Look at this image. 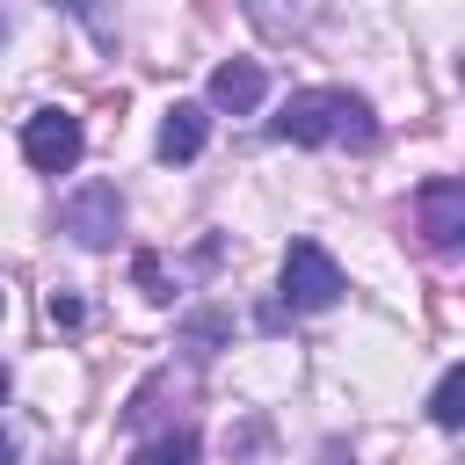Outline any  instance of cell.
<instances>
[{
  "label": "cell",
  "mask_w": 465,
  "mask_h": 465,
  "mask_svg": "<svg viewBox=\"0 0 465 465\" xmlns=\"http://www.w3.org/2000/svg\"><path fill=\"white\" fill-rule=\"evenodd\" d=\"M0 305H7V291H0Z\"/></svg>",
  "instance_id": "15"
},
{
  "label": "cell",
  "mask_w": 465,
  "mask_h": 465,
  "mask_svg": "<svg viewBox=\"0 0 465 465\" xmlns=\"http://www.w3.org/2000/svg\"><path fill=\"white\" fill-rule=\"evenodd\" d=\"M414 218H421V240H429L436 254H458V240H465V182H450V174L421 182Z\"/></svg>",
  "instance_id": "5"
},
{
  "label": "cell",
  "mask_w": 465,
  "mask_h": 465,
  "mask_svg": "<svg viewBox=\"0 0 465 465\" xmlns=\"http://www.w3.org/2000/svg\"><path fill=\"white\" fill-rule=\"evenodd\" d=\"M7 392H15V378H7V363H0V407H7Z\"/></svg>",
  "instance_id": "12"
},
{
  "label": "cell",
  "mask_w": 465,
  "mask_h": 465,
  "mask_svg": "<svg viewBox=\"0 0 465 465\" xmlns=\"http://www.w3.org/2000/svg\"><path fill=\"white\" fill-rule=\"evenodd\" d=\"M458 400H465V371L450 363V371L436 378V400H429V414H436V429H458V421H465V407H458Z\"/></svg>",
  "instance_id": "9"
},
{
  "label": "cell",
  "mask_w": 465,
  "mask_h": 465,
  "mask_svg": "<svg viewBox=\"0 0 465 465\" xmlns=\"http://www.w3.org/2000/svg\"><path fill=\"white\" fill-rule=\"evenodd\" d=\"M341 291H349V283H341V262H334L320 240H291V247H283V305H291V312H327Z\"/></svg>",
  "instance_id": "2"
},
{
  "label": "cell",
  "mask_w": 465,
  "mask_h": 465,
  "mask_svg": "<svg viewBox=\"0 0 465 465\" xmlns=\"http://www.w3.org/2000/svg\"><path fill=\"white\" fill-rule=\"evenodd\" d=\"M0 465H15V436L7 429H0Z\"/></svg>",
  "instance_id": "11"
},
{
  "label": "cell",
  "mask_w": 465,
  "mask_h": 465,
  "mask_svg": "<svg viewBox=\"0 0 465 465\" xmlns=\"http://www.w3.org/2000/svg\"><path fill=\"white\" fill-rule=\"evenodd\" d=\"M327 465H356V458H349V450H341V443H334V450H327Z\"/></svg>",
  "instance_id": "13"
},
{
  "label": "cell",
  "mask_w": 465,
  "mask_h": 465,
  "mask_svg": "<svg viewBox=\"0 0 465 465\" xmlns=\"http://www.w3.org/2000/svg\"><path fill=\"white\" fill-rule=\"evenodd\" d=\"M80 153H87V131L73 109H36L22 124V160L36 174H65V167H80Z\"/></svg>",
  "instance_id": "3"
},
{
  "label": "cell",
  "mask_w": 465,
  "mask_h": 465,
  "mask_svg": "<svg viewBox=\"0 0 465 465\" xmlns=\"http://www.w3.org/2000/svg\"><path fill=\"white\" fill-rule=\"evenodd\" d=\"M58 225H65L80 247H109V240L124 232V196H116V182H80V189L58 203Z\"/></svg>",
  "instance_id": "4"
},
{
  "label": "cell",
  "mask_w": 465,
  "mask_h": 465,
  "mask_svg": "<svg viewBox=\"0 0 465 465\" xmlns=\"http://www.w3.org/2000/svg\"><path fill=\"white\" fill-rule=\"evenodd\" d=\"M203 138H211V109H203V102H174V109L160 116V160H167V167L196 160Z\"/></svg>",
  "instance_id": "7"
},
{
  "label": "cell",
  "mask_w": 465,
  "mask_h": 465,
  "mask_svg": "<svg viewBox=\"0 0 465 465\" xmlns=\"http://www.w3.org/2000/svg\"><path fill=\"white\" fill-rule=\"evenodd\" d=\"M0 36H7V22H0Z\"/></svg>",
  "instance_id": "14"
},
{
  "label": "cell",
  "mask_w": 465,
  "mask_h": 465,
  "mask_svg": "<svg viewBox=\"0 0 465 465\" xmlns=\"http://www.w3.org/2000/svg\"><path fill=\"white\" fill-rule=\"evenodd\" d=\"M44 312H51V327H80V298H65V291H51Z\"/></svg>",
  "instance_id": "10"
},
{
  "label": "cell",
  "mask_w": 465,
  "mask_h": 465,
  "mask_svg": "<svg viewBox=\"0 0 465 465\" xmlns=\"http://www.w3.org/2000/svg\"><path fill=\"white\" fill-rule=\"evenodd\" d=\"M131 465H196V429H167L131 450Z\"/></svg>",
  "instance_id": "8"
},
{
  "label": "cell",
  "mask_w": 465,
  "mask_h": 465,
  "mask_svg": "<svg viewBox=\"0 0 465 465\" xmlns=\"http://www.w3.org/2000/svg\"><path fill=\"white\" fill-rule=\"evenodd\" d=\"M262 94H269V73H262L254 58H225V65H211V109L247 116V109H262Z\"/></svg>",
  "instance_id": "6"
},
{
  "label": "cell",
  "mask_w": 465,
  "mask_h": 465,
  "mask_svg": "<svg viewBox=\"0 0 465 465\" xmlns=\"http://www.w3.org/2000/svg\"><path fill=\"white\" fill-rule=\"evenodd\" d=\"M276 138H291V145H371L378 124H371V102L349 94V87H298L276 116Z\"/></svg>",
  "instance_id": "1"
}]
</instances>
